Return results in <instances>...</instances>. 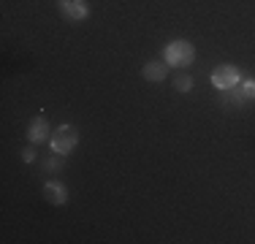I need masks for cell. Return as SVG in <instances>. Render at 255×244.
<instances>
[{
  "label": "cell",
  "instance_id": "1",
  "mask_svg": "<svg viewBox=\"0 0 255 244\" xmlns=\"http://www.w3.org/2000/svg\"><path fill=\"white\" fill-rule=\"evenodd\" d=\"M76 141H79L76 127H74V125H63L60 130H54V136H52V149H54V155H68V152L76 146Z\"/></svg>",
  "mask_w": 255,
  "mask_h": 244
},
{
  "label": "cell",
  "instance_id": "2",
  "mask_svg": "<svg viewBox=\"0 0 255 244\" xmlns=\"http://www.w3.org/2000/svg\"><path fill=\"white\" fill-rule=\"evenodd\" d=\"M193 57H196V49H193L187 41H174V44H168L166 49V60H168V65H190L193 63Z\"/></svg>",
  "mask_w": 255,
  "mask_h": 244
},
{
  "label": "cell",
  "instance_id": "3",
  "mask_svg": "<svg viewBox=\"0 0 255 244\" xmlns=\"http://www.w3.org/2000/svg\"><path fill=\"white\" fill-rule=\"evenodd\" d=\"M212 84H215L217 90H231L239 84V73H236L234 65H220L215 73H212Z\"/></svg>",
  "mask_w": 255,
  "mask_h": 244
},
{
  "label": "cell",
  "instance_id": "4",
  "mask_svg": "<svg viewBox=\"0 0 255 244\" xmlns=\"http://www.w3.org/2000/svg\"><path fill=\"white\" fill-rule=\"evenodd\" d=\"M60 11H63L65 19H74V22L90 16V8H87L84 0H60Z\"/></svg>",
  "mask_w": 255,
  "mask_h": 244
},
{
  "label": "cell",
  "instance_id": "5",
  "mask_svg": "<svg viewBox=\"0 0 255 244\" xmlns=\"http://www.w3.org/2000/svg\"><path fill=\"white\" fill-rule=\"evenodd\" d=\"M46 136H49V122H46L44 117H35L33 122H30V127H27V138L33 144H41Z\"/></svg>",
  "mask_w": 255,
  "mask_h": 244
},
{
  "label": "cell",
  "instance_id": "6",
  "mask_svg": "<svg viewBox=\"0 0 255 244\" xmlns=\"http://www.w3.org/2000/svg\"><path fill=\"white\" fill-rule=\"evenodd\" d=\"M44 198L49 201V204H54V206H63L65 201H68V193H65L63 185L49 182V185H44Z\"/></svg>",
  "mask_w": 255,
  "mask_h": 244
},
{
  "label": "cell",
  "instance_id": "7",
  "mask_svg": "<svg viewBox=\"0 0 255 244\" xmlns=\"http://www.w3.org/2000/svg\"><path fill=\"white\" fill-rule=\"evenodd\" d=\"M141 73H144V79H149V82H163L166 73H168V68L163 63H147Z\"/></svg>",
  "mask_w": 255,
  "mask_h": 244
},
{
  "label": "cell",
  "instance_id": "8",
  "mask_svg": "<svg viewBox=\"0 0 255 244\" xmlns=\"http://www.w3.org/2000/svg\"><path fill=\"white\" fill-rule=\"evenodd\" d=\"M220 93H223V103H226V106H242V103L247 101V98L242 95V90H236V87L220 90Z\"/></svg>",
  "mask_w": 255,
  "mask_h": 244
},
{
  "label": "cell",
  "instance_id": "9",
  "mask_svg": "<svg viewBox=\"0 0 255 244\" xmlns=\"http://www.w3.org/2000/svg\"><path fill=\"white\" fill-rule=\"evenodd\" d=\"M174 87H177L179 93H190V90H193V79L190 76H177V79H174Z\"/></svg>",
  "mask_w": 255,
  "mask_h": 244
},
{
  "label": "cell",
  "instance_id": "10",
  "mask_svg": "<svg viewBox=\"0 0 255 244\" xmlns=\"http://www.w3.org/2000/svg\"><path fill=\"white\" fill-rule=\"evenodd\" d=\"M242 95H245V98H255V82H245V84H242Z\"/></svg>",
  "mask_w": 255,
  "mask_h": 244
},
{
  "label": "cell",
  "instance_id": "11",
  "mask_svg": "<svg viewBox=\"0 0 255 244\" xmlns=\"http://www.w3.org/2000/svg\"><path fill=\"white\" fill-rule=\"evenodd\" d=\"M57 166H63V155H57V157H52V160H46V168H57Z\"/></svg>",
  "mask_w": 255,
  "mask_h": 244
},
{
  "label": "cell",
  "instance_id": "12",
  "mask_svg": "<svg viewBox=\"0 0 255 244\" xmlns=\"http://www.w3.org/2000/svg\"><path fill=\"white\" fill-rule=\"evenodd\" d=\"M22 157H25V160H27V163H33V157H35V152H33V149H25V155H22Z\"/></svg>",
  "mask_w": 255,
  "mask_h": 244
}]
</instances>
